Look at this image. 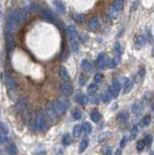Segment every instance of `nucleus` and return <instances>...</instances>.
<instances>
[{"label":"nucleus","instance_id":"obj_50","mask_svg":"<svg viewBox=\"0 0 154 155\" xmlns=\"http://www.w3.org/2000/svg\"><path fill=\"white\" fill-rule=\"evenodd\" d=\"M152 55L154 56V47H153V49H152Z\"/></svg>","mask_w":154,"mask_h":155},{"label":"nucleus","instance_id":"obj_45","mask_svg":"<svg viewBox=\"0 0 154 155\" xmlns=\"http://www.w3.org/2000/svg\"><path fill=\"white\" fill-rule=\"evenodd\" d=\"M126 143H127V137L123 136V137H122L121 141H120V147H121V148H123V147H125Z\"/></svg>","mask_w":154,"mask_h":155},{"label":"nucleus","instance_id":"obj_14","mask_svg":"<svg viewBox=\"0 0 154 155\" xmlns=\"http://www.w3.org/2000/svg\"><path fill=\"white\" fill-rule=\"evenodd\" d=\"M75 100H76L77 103H79L80 105L85 106V105L87 104V102H88V97H87L85 94L80 93V94H78V95H77V96L75 97Z\"/></svg>","mask_w":154,"mask_h":155},{"label":"nucleus","instance_id":"obj_12","mask_svg":"<svg viewBox=\"0 0 154 155\" xmlns=\"http://www.w3.org/2000/svg\"><path fill=\"white\" fill-rule=\"evenodd\" d=\"M58 74H59V77H60L63 80H65V82H68V80H70V75H69V73L67 71V69H66L64 66L59 67Z\"/></svg>","mask_w":154,"mask_h":155},{"label":"nucleus","instance_id":"obj_44","mask_svg":"<svg viewBox=\"0 0 154 155\" xmlns=\"http://www.w3.org/2000/svg\"><path fill=\"white\" fill-rule=\"evenodd\" d=\"M8 141V138L6 137V134H4L3 132L0 131V143H3Z\"/></svg>","mask_w":154,"mask_h":155},{"label":"nucleus","instance_id":"obj_8","mask_svg":"<svg viewBox=\"0 0 154 155\" xmlns=\"http://www.w3.org/2000/svg\"><path fill=\"white\" fill-rule=\"evenodd\" d=\"M6 45H7V50L9 52H11L14 48H15V41H14L13 34L6 33Z\"/></svg>","mask_w":154,"mask_h":155},{"label":"nucleus","instance_id":"obj_18","mask_svg":"<svg viewBox=\"0 0 154 155\" xmlns=\"http://www.w3.org/2000/svg\"><path fill=\"white\" fill-rule=\"evenodd\" d=\"M82 68L86 72H92L93 70V64L90 61L86 60V59H83L82 62Z\"/></svg>","mask_w":154,"mask_h":155},{"label":"nucleus","instance_id":"obj_31","mask_svg":"<svg viewBox=\"0 0 154 155\" xmlns=\"http://www.w3.org/2000/svg\"><path fill=\"white\" fill-rule=\"evenodd\" d=\"M111 95L108 92V91H106V92H104L102 95H101V101L104 102V103H108V102H110L111 99Z\"/></svg>","mask_w":154,"mask_h":155},{"label":"nucleus","instance_id":"obj_27","mask_svg":"<svg viewBox=\"0 0 154 155\" xmlns=\"http://www.w3.org/2000/svg\"><path fill=\"white\" fill-rule=\"evenodd\" d=\"M82 133V127L80 125H76L74 129H73V135L75 138H79Z\"/></svg>","mask_w":154,"mask_h":155},{"label":"nucleus","instance_id":"obj_20","mask_svg":"<svg viewBox=\"0 0 154 155\" xmlns=\"http://www.w3.org/2000/svg\"><path fill=\"white\" fill-rule=\"evenodd\" d=\"M119 60H120V58L118 57V56H115V57L114 58H111V59H108V67H110V68H115L117 65H118V63H119Z\"/></svg>","mask_w":154,"mask_h":155},{"label":"nucleus","instance_id":"obj_33","mask_svg":"<svg viewBox=\"0 0 154 155\" xmlns=\"http://www.w3.org/2000/svg\"><path fill=\"white\" fill-rule=\"evenodd\" d=\"M7 152L9 155H17V148L15 144H11V146H8L7 148Z\"/></svg>","mask_w":154,"mask_h":155},{"label":"nucleus","instance_id":"obj_38","mask_svg":"<svg viewBox=\"0 0 154 155\" xmlns=\"http://www.w3.org/2000/svg\"><path fill=\"white\" fill-rule=\"evenodd\" d=\"M131 83V80L128 79V78H126V77H121V79L119 80V83H120V85L123 87V89L125 88L126 86L128 85L129 83Z\"/></svg>","mask_w":154,"mask_h":155},{"label":"nucleus","instance_id":"obj_48","mask_svg":"<svg viewBox=\"0 0 154 155\" xmlns=\"http://www.w3.org/2000/svg\"><path fill=\"white\" fill-rule=\"evenodd\" d=\"M114 155H121V149H117L116 151H115V154Z\"/></svg>","mask_w":154,"mask_h":155},{"label":"nucleus","instance_id":"obj_51","mask_svg":"<svg viewBox=\"0 0 154 155\" xmlns=\"http://www.w3.org/2000/svg\"><path fill=\"white\" fill-rule=\"evenodd\" d=\"M150 155H154V153L153 152H150Z\"/></svg>","mask_w":154,"mask_h":155},{"label":"nucleus","instance_id":"obj_28","mask_svg":"<svg viewBox=\"0 0 154 155\" xmlns=\"http://www.w3.org/2000/svg\"><path fill=\"white\" fill-rule=\"evenodd\" d=\"M70 45H71V49L72 51L78 54L80 51V47H79V43H78V40H72L70 41Z\"/></svg>","mask_w":154,"mask_h":155},{"label":"nucleus","instance_id":"obj_47","mask_svg":"<svg viewBox=\"0 0 154 155\" xmlns=\"http://www.w3.org/2000/svg\"><path fill=\"white\" fill-rule=\"evenodd\" d=\"M132 87H133V82H131V83H129L128 85L126 86L125 88L123 89V93H124V94H125V93H128L129 91H130V90L132 89Z\"/></svg>","mask_w":154,"mask_h":155},{"label":"nucleus","instance_id":"obj_40","mask_svg":"<svg viewBox=\"0 0 154 155\" xmlns=\"http://www.w3.org/2000/svg\"><path fill=\"white\" fill-rule=\"evenodd\" d=\"M145 146H146L145 143V141L143 140L139 141V142L137 143V150L139 151V152H141V151H142L143 149H145Z\"/></svg>","mask_w":154,"mask_h":155},{"label":"nucleus","instance_id":"obj_30","mask_svg":"<svg viewBox=\"0 0 154 155\" xmlns=\"http://www.w3.org/2000/svg\"><path fill=\"white\" fill-rule=\"evenodd\" d=\"M72 115H73V118L74 119L79 120V119H80L82 117V112L80 110H79V109H75V110L73 111V112H72Z\"/></svg>","mask_w":154,"mask_h":155},{"label":"nucleus","instance_id":"obj_41","mask_svg":"<svg viewBox=\"0 0 154 155\" xmlns=\"http://www.w3.org/2000/svg\"><path fill=\"white\" fill-rule=\"evenodd\" d=\"M101 153L102 155H111V146H104L102 149H101Z\"/></svg>","mask_w":154,"mask_h":155},{"label":"nucleus","instance_id":"obj_19","mask_svg":"<svg viewBox=\"0 0 154 155\" xmlns=\"http://www.w3.org/2000/svg\"><path fill=\"white\" fill-rule=\"evenodd\" d=\"M90 118L93 122H99L101 119V114L97 110H93L91 112H90Z\"/></svg>","mask_w":154,"mask_h":155},{"label":"nucleus","instance_id":"obj_4","mask_svg":"<svg viewBox=\"0 0 154 155\" xmlns=\"http://www.w3.org/2000/svg\"><path fill=\"white\" fill-rule=\"evenodd\" d=\"M121 89V85L119 83V80H114L113 83H111V86L108 87V92L111 95V97L113 98H116L118 96V94H119V91Z\"/></svg>","mask_w":154,"mask_h":155},{"label":"nucleus","instance_id":"obj_29","mask_svg":"<svg viewBox=\"0 0 154 155\" xmlns=\"http://www.w3.org/2000/svg\"><path fill=\"white\" fill-rule=\"evenodd\" d=\"M87 80H88V78H87V76L85 75V74H80V77H79V83H80V85H85L86 84V82H87Z\"/></svg>","mask_w":154,"mask_h":155},{"label":"nucleus","instance_id":"obj_23","mask_svg":"<svg viewBox=\"0 0 154 155\" xmlns=\"http://www.w3.org/2000/svg\"><path fill=\"white\" fill-rule=\"evenodd\" d=\"M132 112L135 114H139L142 112V105L141 103H136L132 106Z\"/></svg>","mask_w":154,"mask_h":155},{"label":"nucleus","instance_id":"obj_17","mask_svg":"<svg viewBox=\"0 0 154 155\" xmlns=\"http://www.w3.org/2000/svg\"><path fill=\"white\" fill-rule=\"evenodd\" d=\"M26 105H27V101L24 97H20L19 101L17 103V110L20 112V111H23L24 109L26 108Z\"/></svg>","mask_w":154,"mask_h":155},{"label":"nucleus","instance_id":"obj_9","mask_svg":"<svg viewBox=\"0 0 154 155\" xmlns=\"http://www.w3.org/2000/svg\"><path fill=\"white\" fill-rule=\"evenodd\" d=\"M6 85H7V87H8L10 90L17 89V86H19V85H17V83L13 79L12 77H10V76L6 77Z\"/></svg>","mask_w":154,"mask_h":155},{"label":"nucleus","instance_id":"obj_25","mask_svg":"<svg viewBox=\"0 0 154 155\" xmlns=\"http://www.w3.org/2000/svg\"><path fill=\"white\" fill-rule=\"evenodd\" d=\"M88 140L87 139H83L82 142H80V146H79V152L80 153H82L83 151H85L86 148H87V146H88Z\"/></svg>","mask_w":154,"mask_h":155},{"label":"nucleus","instance_id":"obj_49","mask_svg":"<svg viewBox=\"0 0 154 155\" xmlns=\"http://www.w3.org/2000/svg\"><path fill=\"white\" fill-rule=\"evenodd\" d=\"M2 15V8H1V5H0V17Z\"/></svg>","mask_w":154,"mask_h":155},{"label":"nucleus","instance_id":"obj_21","mask_svg":"<svg viewBox=\"0 0 154 155\" xmlns=\"http://www.w3.org/2000/svg\"><path fill=\"white\" fill-rule=\"evenodd\" d=\"M73 20L78 23H85V17L82 14H74L72 16Z\"/></svg>","mask_w":154,"mask_h":155},{"label":"nucleus","instance_id":"obj_11","mask_svg":"<svg viewBox=\"0 0 154 155\" xmlns=\"http://www.w3.org/2000/svg\"><path fill=\"white\" fill-rule=\"evenodd\" d=\"M99 27V20L98 17H94L88 22V29L90 31H96Z\"/></svg>","mask_w":154,"mask_h":155},{"label":"nucleus","instance_id":"obj_22","mask_svg":"<svg viewBox=\"0 0 154 155\" xmlns=\"http://www.w3.org/2000/svg\"><path fill=\"white\" fill-rule=\"evenodd\" d=\"M124 7V2L121 1V0H115L113 2V8L115 11H120V10L123 9Z\"/></svg>","mask_w":154,"mask_h":155},{"label":"nucleus","instance_id":"obj_2","mask_svg":"<svg viewBox=\"0 0 154 155\" xmlns=\"http://www.w3.org/2000/svg\"><path fill=\"white\" fill-rule=\"evenodd\" d=\"M52 104H54V107L55 111H56L58 115L64 114L66 112V111L68 110L69 105H70L69 101L66 99V98H64V97L58 98V99L55 101L54 103H52Z\"/></svg>","mask_w":154,"mask_h":155},{"label":"nucleus","instance_id":"obj_7","mask_svg":"<svg viewBox=\"0 0 154 155\" xmlns=\"http://www.w3.org/2000/svg\"><path fill=\"white\" fill-rule=\"evenodd\" d=\"M47 114L48 115V117H50L51 120H56L57 119V116H59L57 114L56 111H55V109L54 107V104H48V107H47Z\"/></svg>","mask_w":154,"mask_h":155},{"label":"nucleus","instance_id":"obj_36","mask_svg":"<svg viewBox=\"0 0 154 155\" xmlns=\"http://www.w3.org/2000/svg\"><path fill=\"white\" fill-rule=\"evenodd\" d=\"M62 143L64 146H69V144H71L72 143L71 136H70L69 134H65L64 137H63V139H62Z\"/></svg>","mask_w":154,"mask_h":155},{"label":"nucleus","instance_id":"obj_43","mask_svg":"<svg viewBox=\"0 0 154 155\" xmlns=\"http://www.w3.org/2000/svg\"><path fill=\"white\" fill-rule=\"evenodd\" d=\"M103 75L102 74H100V73H97L95 76H94V82H95V83H100V82H102V80H103Z\"/></svg>","mask_w":154,"mask_h":155},{"label":"nucleus","instance_id":"obj_3","mask_svg":"<svg viewBox=\"0 0 154 155\" xmlns=\"http://www.w3.org/2000/svg\"><path fill=\"white\" fill-rule=\"evenodd\" d=\"M35 126H36V129L39 132L46 131V129L48 128V122H47V119L43 114H37L36 120H35Z\"/></svg>","mask_w":154,"mask_h":155},{"label":"nucleus","instance_id":"obj_42","mask_svg":"<svg viewBox=\"0 0 154 155\" xmlns=\"http://www.w3.org/2000/svg\"><path fill=\"white\" fill-rule=\"evenodd\" d=\"M143 141H145L146 146H151V143H152V136L151 135H146L145 137V139H143Z\"/></svg>","mask_w":154,"mask_h":155},{"label":"nucleus","instance_id":"obj_34","mask_svg":"<svg viewBox=\"0 0 154 155\" xmlns=\"http://www.w3.org/2000/svg\"><path fill=\"white\" fill-rule=\"evenodd\" d=\"M98 90V85L97 83H91L89 84L88 87H87V92H88L89 94H94L96 92V91Z\"/></svg>","mask_w":154,"mask_h":155},{"label":"nucleus","instance_id":"obj_15","mask_svg":"<svg viewBox=\"0 0 154 155\" xmlns=\"http://www.w3.org/2000/svg\"><path fill=\"white\" fill-rule=\"evenodd\" d=\"M42 15H43V19L44 20H48V22H55V17L54 15L52 14L51 11H43V13H42Z\"/></svg>","mask_w":154,"mask_h":155},{"label":"nucleus","instance_id":"obj_32","mask_svg":"<svg viewBox=\"0 0 154 155\" xmlns=\"http://www.w3.org/2000/svg\"><path fill=\"white\" fill-rule=\"evenodd\" d=\"M114 52H115V54H116L118 57L122 54V52H123V51H122V47H121V45L119 42H117V43H115L114 45Z\"/></svg>","mask_w":154,"mask_h":155},{"label":"nucleus","instance_id":"obj_10","mask_svg":"<svg viewBox=\"0 0 154 155\" xmlns=\"http://www.w3.org/2000/svg\"><path fill=\"white\" fill-rule=\"evenodd\" d=\"M128 118H129V115H128V112H120L119 114H117L116 116V121L120 124H125L126 122L128 121Z\"/></svg>","mask_w":154,"mask_h":155},{"label":"nucleus","instance_id":"obj_37","mask_svg":"<svg viewBox=\"0 0 154 155\" xmlns=\"http://www.w3.org/2000/svg\"><path fill=\"white\" fill-rule=\"evenodd\" d=\"M145 43L146 41L145 36H139L138 38H136V45L139 46V47H142V46L145 45Z\"/></svg>","mask_w":154,"mask_h":155},{"label":"nucleus","instance_id":"obj_16","mask_svg":"<svg viewBox=\"0 0 154 155\" xmlns=\"http://www.w3.org/2000/svg\"><path fill=\"white\" fill-rule=\"evenodd\" d=\"M52 4L55 6V9H56V11L58 13H60V14L65 13V11H66L65 4L62 1H54L52 2Z\"/></svg>","mask_w":154,"mask_h":155},{"label":"nucleus","instance_id":"obj_24","mask_svg":"<svg viewBox=\"0 0 154 155\" xmlns=\"http://www.w3.org/2000/svg\"><path fill=\"white\" fill-rule=\"evenodd\" d=\"M25 17H26V12L24 10H19L17 12V22L19 23H22L25 20Z\"/></svg>","mask_w":154,"mask_h":155},{"label":"nucleus","instance_id":"obj_13","mask_svg":"<svg viewBox=\"0 0 154 155\" xmlns=\"http://www.w3.org/2000/svg\"><path fill=\"white\" fill-rule=\"evenodd\" d=\"M60 90H61V92L66 95V96H69V95H71L73 93V87L71 84H69V83H63L61 84V86H60Z\"/></svg>","mask_w":154,"mask_h":155},{"label":"nucleus","instance_id":"obj_35","mask_svg":"<svg viewBox=\"0 0 154 155\" xmlns=\"http://www.w3.org/2000/svg\"><path fill=\"white\" fill-rule=\"evenodd\" d=\"M150 115H145L142 119L141 121V125L142 126V127H146V126H148L150 124Z\"/></svg>","mask_w":154,"mask_h":155},{"label":"nucleus","instance_id":"obj_6","mask_svg":"<svg viewBox=\"0 0 154 155\" xmlns=\"http://www.w3.org/2000/svg\"><path fill=\"white\" fill-rule=\"evenodd\" d=\"M66 33H67L70 41L78 39V31H77V28L74 25H69L66 28Z\"/></svg>","mask_w":154,"mask_h":155},{"label":"nucleus","instance_id":"obj_26","mask_svg":"<svg viewBox=\"0 0 154 155\" xmlns=\"http://www.w3.org/2000/svg\"><path fill=\"white\" fill-rule=\"evenodd\" d=\"M82 131L85 132V134H90V133H91V131H92V126H91V124H90L89 122H87V121L82 123Z\"/></svg>","mask_w":154,"mask_h":155},{"label":"nucleus","instance_id":"obj_46","mask_svg":"<svg viewBox=\"0 0 154 155\" xmlns=\"http://www.w3.org/2000/svg\"><path fill=\"white\" fill-rule=\"evenodd\" d=\"M145 76V68H141V69H140V71H139L138 77L140 78V79H142Z\"/></svg>","mask_w":154,"mask_h":155},{"label":"nucleus","instance_id":"obj_1","mask_svg":"<svg viewBox=\"0 0 154 155\" xmlns=\"http://www.w3.org/2000/svg\"><path fill=\"white\" fill-rule=\"evenodd\" d=\"M17 12H19V9H12L9 12L6 22V33L13 34L14 31H16L17 23H19L17 22Z\"/></svg>","mask_w":154,"mask_h":155},{"label":"nucleus","instance_id":"obj_39","mask_svg":"<svg viewBox=\"0 0 154 155\" xmlns=\"http://www.w3.org/2000/svg\"><path fill=\"white\" fill-rule=\"evenodd\" d=\"M139 134V126L138 125H135L134 127H133L132 131H131V134H130V139L131 140H134L137 135Z\"/></svg>","mask_w":154,"mask_h":155},{"label":"nucleus","instance_id":"obj_5","mask_svg":"<svg viewBox=\"0 0 154 155\" xmlns=\"http://www.w3.org/2000/svg\"><path fill=\"white\" fill-rule=\"evenodd\" d=\"M106 66H108V59H107V55L106 54H100L98 55V57L96 59V67L97 69L99 70H103L106 68Z\"/></svg>","mask_w":154,"mask_h":155}]
</instances>
